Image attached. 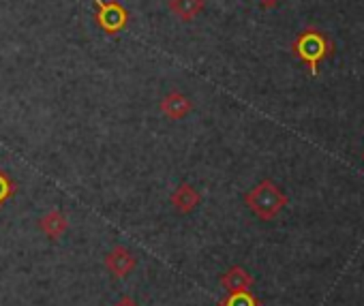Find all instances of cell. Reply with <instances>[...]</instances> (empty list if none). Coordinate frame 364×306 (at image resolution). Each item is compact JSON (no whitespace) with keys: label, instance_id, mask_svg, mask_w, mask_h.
Wrapping results in <instances>:
<instances>
[{"label":"cell","instance_id":"4","mask_svg":"<svg viewBox=\"0 0 364 306\" xmlns=\"http://www.w3.org/2000/svg\"><path fill=\"white\" fill-rule=\"evenodd\" d=\"M105 268L112 272V276H116V278H124V276H129L133 270H135V266H137V259H135V255L127 248V246H122V244H116L107 255H105Z\"/></svg>","mask_w":364,"mask_h":306},{"label":"cell","instance_id":"10","mask_svg":"<svg viewBox=\"0 0 364 306\" xmlns=\"http://www.w3.org/2000/svg\"><path fill=\"white\" fill-rule=\"evenodd\" d=\"M18 193V182L0 168V208H3L9 200H14Z\"/></svg>","mask_w":364,"mask_h":306},{"label":"cell","instance_id":"7","mask_svg":"<svg viewBox=\"0 0 364 306\" xmlns=\"http://www.w3.org/2000/svg\"><path fill=\"white\" fill-rule=\"evenodd\" d=\"M39 229L50 238V240H60L65 234H67V229H69V221H67V217L60 212V210H50V212H46L41 219H39Z\"/></svg>","mask_w":364,"mask_h":306},{"label":"cell","instance_id":"6","mask_svg":"<svg viewBox=\"0 0 364 306\" xmlns=\"http://www.w3.org/2000/svg\"><path fill=\"white\" fill-rule=\"evenodd\" d=\"M161 111L169 118V120H182L187 118L193 109V101L189 97H185L180 90H173L169 94H165L159 103Z\"/></svg>","mask_w":364,"mask_h":306},{"label":"cell","instance_id":"3","mask_svg":"<svg viewBox=\"0 0 364 306\" xmlns=\"http://www.w3.org/2000/svg\"><path fill=\"white\" fill-rule=\"evenodd\" d=\"M294 52L300 60L309 62L311 71L315 73L317 71V65L328 56L330 52V45L326 41V37L321 33H315V31H306L302 33L296 43H294Z\"/></svg>","mask_w":364,"mask_h":306},{"label":"cell","instance_id":"13","mask_svg":"<svg viewBox=\"0 0 364 306\" xmlns=\"http://www.w3.org/2000/svg\"><path fill=\"white\" fill-rule=\"evenodd\" d=\"M259 3H262L264 7H274V5L279 3V0H259Z\"/></svg>","mask_w":364,"mask_h":306},{"label":"cell","instance_id":"5","mask_svg":"<svg viewBox=\"0 0 364 306\" xmlns=\"http://www.w3.org/2000/svg\"><path fill=\"white\" fill-rule=\"evenodd\" d=\"M169 202H171V206H173L176 212H180V214H191L202 204V195L189 182H182V185H178L173 189Z\"/></svg>","mask_w":364,"mask_h":306},{"label":"cell","instance_id":"11","mask_svg":"<svg viewBox=\"0 0 364 306\" xmlns=\"http://www.w3.org/2000/svg\"><path fill=\"white\" fill-rule=\"evenodd\" d=\"M219 306H259V304L247 289H242V291H234L228 297H223L219 302Z\"/></svg>","mask_w":364,"mask_h":306},{"label":"cell","instance_id":"9","mask_svg":"<svg viewBox=\"0 0 364 306\" xmlns=\"http://www.w3.org/2000/svg\"><path fill=\"white\" fill-rule=\"evenodd\" d=\"M221 285H223L230 293L242 291V289H247V287L251 285V276H249L242 268H232V270H228V272L221 276Z\"/></svg>","mask_w":364,"mask_h":306},{"label":"cell","instance_id":"12","mask_svg":"<svg viewBox=\"0 0 364 306\" xmlns=\"http://www.w3.org/2000/svg\"><path fill=\"white\" fill-rule=\"evenodd\" d=\"M112 306H139V304H137L133 297H129V295H122V297H120L118 302H114Z\"/></svg>","mask_w":364,"mask_h":306},{"label":"cell","instance_id":"2","mask_svg":"<svg viewBox=\"0 0 364 306\" xmlns=\"http://www.w3.org/2000/svg\"><path fill=\"white\" fill-rule=\"evenodd\" d=\"M245 200H247L249 208L262 219H272L285 204V197L279 193V189L272 182H262L251 193H247Z\"/></svg>","mask_w":364,"mask_h":306},{"label":"cell","instance_id":"1","mask_svg":"<svg viewBox=\"0 0 364 306\" xmlns=\"http://www.w3.org/2000/svg\"><path fill=\"white\" fill-rule=\"evenodd\" d=\"M95 24L109 37H118L129 26V11L118 0H95Z\"/></svg>","mask_w":364,"mask_h":306},{"label":"cell","instance_id":"8","mask_svg":"<svg viewBox=\"0 0 364 306\" xmlns=\"http://www.w3.org/2000/svg\"><path fill=\"white\" fill-rule=\"evenodd\" d=\"M169 11L182 22H191L204 11V0H169Z\"/></svg>","mask_w":364,"mask_h":306}]
</instances>
